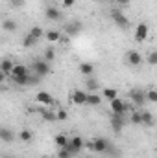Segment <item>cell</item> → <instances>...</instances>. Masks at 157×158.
<instances>
[{
	"instance_id": "1",
	"label": "cell",
	"mask_w": 157,
	"mask_h": 158,
	"mask_svg": "<svg viewBox=\"0 0 157 158\" xmlns=\"http://www.w3.org/2000/svg\"><path fill=\"white\" fill-rule=\"evenodd\" d=\"M32 72L37 74V76H41V77L48 76V74H50V63L44 61V59H37V61H34V63H32Z\"/></svg>"
},
{
	"instance_id": "17",
	"label": "cell",
	"mask_w": 157,
	"mask_h": 158,
	"mask_svg": "<svg viewBox=\"0 0 157 158\" xmlns=\"http://www.w3.org/2000/svg\"><path fill=\"white\" fill-rule=\"evenodd\" d=\"M44 39L48 40V42H59V39H61V33H59L57 30H48V31L44 33Z\"/></svg>"
},
{
	"instance_id": "2",
	"label": "cell",
	"mask_w": 157,
	"mask_h": 158,
	"mask_svg": "<svg viewBox=\"0 0 157 158\" xmlns=\"http://www.w3.org/2000/svg\"><path fill=\"white\" fill-rule=\"evenodd\" d=\"M148 33H150V26L146 24V22H139L137 26H135V40L137 42H144V40L148 39Z\"/></svg>"
},
{
	"instance_id": "3",
	"label": "cell",
	"mask_w": 157,
	"mask_h": 158,
	"mask_svg": "<svg viewBox=\"0 0 157 158\" xmlns=\"http://www.w3.org/2000/svg\"><path fill=\"white\" fill-rule=\"evenodd\" d=\"M129 109H131V105H128V103H124V101H122V99H113V101H111V112H113V114H118V116H124V114H126V112H128V110H129Z\"/></svg>"
},
{
	"instance_id": "31",
	"label": "cell",
	"mask_w": 157,
	"mask_h": 158,
	"mask_svg": "<svg viewBox=\"0 0 157 158\" xmlns=\"http://www.w3.org/2000/svg\"><path fill=\"white\" fill-rule=\"evenodd\" d=\"M85 85H87V90H89V92H94V90H98V83H96L92 77L87 79V83H85Z\"/></svg>"
},
{
	"instance_id": "16",
	"label": "cell",
	"mask_w": 157,
	"mask_h": 158,
	"mask_svg": "<svg viewBox=\"0 0 157 158\" xmlns=\"http://www.w3.org/2000/svg\"><path fill=\"white\" fill-rule=\"evenodd\" d=\"M100 103H102V96H98V94H94V92H87V105L98 107Z\"/></svg>"
},
{
	"instance_id": "25",
	"label": "cell",
	"mask_w": 157,
	"mask_h": 158,
	"mask_svg": "<svg viewBox=\"0 0 157 158\" xmlns=\"http://www.w3.org/2000/svg\"><path fill=\"white\" fill-rule=\"evenodd\" d=\"M13 83L19 85V86H26V85H30V74H28V76H20V77H13Z\"/></svg>"
},
{
	"instance_id": "35",
	"label": "cell",
	"mask_w": 157,
	"mask_h": 158,
	"mask_svg": "<svg viewBox=\"0 0 157 158\" xmlns=\"http://www.w3.org/2000/svg\"><path fill=\"white\" fill-rule=\"evenodd\" d=\"M41 114H43V118L46 119V121H56V114H52V112H48V110H43V112H41Z\"/></svg>"
},
{
	"instance_id": "8",
	"label": "cell",
	"mask_w": 157,
	"mask_h": 158,
	"mask_svg": "<svg viewBox=\"0 0 157 158\" xmlns=\"http://www.w3.org/2000/svg\"><path fill=\"white\" fill-rule=\"evenodd\" d=\"M70 101L74 105H87V92L85 90H74L70 94Z\"/></svg>"
},
{
	"instance_id": "12",
	"label": "cell",
	"mask_w": 157,
	"mask_h": 158,
	"mask_svg": "<svg viewBox=\"0 0 157 158\" xmlns=\"http://www.w3.org/2000/svg\"><path fill=\"white\" fill-rule=\"evenodd\" d=\"M30 74V70H28V66L26 64H19V63H15V68H13V72H11V76L9 77H20V76H28Z\"/></svg>"
},
{
	"instance_id": "40",
	"label": "cell",
	"mask_w": 157,
	"mask_h": 158,
	"mask_svg": "<svg viewBox=\"0 0 157 158\" xmlns=\"http://www.w3.org/2000/svg\"><path fill=\"white\" fill-rule=\"evenodd\" d=\"M2 158H15V156H7V155H6V156H2Z\"/></svg>"
},
{
	"instance_id": "15",
	"label": "cell",
	"mask_w": 157,
	"mask_h": 158,
	"mask_svg": "<svg viewBox=\"0 0 157 158\" xmlns=\"http://www.w3.org/2000/svg\"><path fill=\"white\" fill-rule=\"evenodd\" d=\"M44 15H46V19H48V20H59V19H61L59 9H57V7H54V6H48V7H46V11H44Z\"/></svg>"
},
{
	"instance_id": "9",
	"label": "cell",
	"mask_w": 157,
	"mask_h": 158,
	"mask_svg": "<svg viewBox=\"0 0 157 158\" xmlns=\"http://www.w3.org/2000/svg\"><path fill=\"white\" fill-rule=\"evenodd\" d=\"M83 147H85V143H83V138H81V136H74V138H70V142H69V149L72 151V155H78Z\"/></svg>"
},
{
	"instance_id": "42",
	"label": "cell",
	"mask_w": 157,
	"mask_h": 158,
	"mask_svg": "<svg viewBox=\"0 0 157 158\" xmlns=\"http://www.w3.org/2000/svg\"><path fill=\"white\" fill-rule=\"evenodd\" d=\"M155 155H157V149H155Z\"/></svg>"
},
{
	"instance_id": "6",
	"label": "cell",
	"mask_w": 157,
	"mask_h": 158,
	"mask_svg": "<svg viewBox=\"0 0 157 158\" xmlns=\"http://www.w3.org/2000/svg\"><path fill=\"white\" fill-rule=\"evenodd\" d=\"M129 99H131V103L135 107H142L148 101L146 99V92H142V90H131L129 92Z\"/></svg>"
},
{
	"instance_id": "33",
	"label": "cell",
	"mask_w": 157,
	"mask_h": 158,
	"mask_svg": "<svg viewBox=\"0 0 157 158\" xmlns=\"http://www.w3.org/2000/svg\"><path fill=\"white\" fill-rule=\"evenodd\" d=\"M146 99L150 103H157V90H146Z\"/></svg>"
},
{
	"instance_id": "7",
	"label": "cell",
	"mask_w": 157,
	"mask_h": 158,
	"mask_svg": "<svg viewBox=\"0 0 157 158\" xmlns=\"http://www.w3.org/2000/svg\"><path fill=\"white\" fill-rule=\"evenodd\" d=\"M35 101L41 103V105H44V107H52V105H54V98H52V94L46 92V90H43V92H39V94L35 96Z\"/></svg>"
},
{
	"instance_id": "23",
	"label": "cell",
	"mask_w": 157,
	"mask_h": 158,
	"mask_svg": "<svg viewBox=\"0 0 157 158\" xmlns=\"http://www.w3.org/2000/svg\"><path fill=\"white\" fill-rule=\"evenodd\" d=\"M28 33H30L32 37H35L37 40H39L41 37H44V31H43V28H41V26H34V28H32Z\"/></svg>"
},
{
	"instance_id": "26",
	"label": "cell",
	"mask_w": 157,
	"mask_h": 158,
	"mask_svg": "<svg viewBox=\"0 0 157 158\" xmlns=\"http://www.w3.org/2000/svg\"><path fill=\"white\" fill-rule=\"evenodd\" d=\"M142 125H154V116H152V112H148V110H142Z\"/></svg>"
},
{
	"instance_id": "19",
	"label": "cell",
	"mask_w": 157,
	"mask_h": 158,
	"mask_svg": "<svg viewBox=\"0 0 157 158\" xmlns=\"http://www.w3.org/2000/svg\"><path fill=\"white\" fill-rule=\"evenodd\" d=\"M54 142H56V145L61 149V147H67V145H69L70 138H67L65 134H56V136H54Z\"/></svg>"
},
{
	"instance_id": "14",
	"label": "cell",
	"mask_w": 157,
	"mask_h": 158,
	"mask_svg": "<svg viewBox=\"0 0 157 158\" xmlns=\"http://www.w3.org/2000/svg\"><path fill=\"white\" fill-rule=\"evenodd\" d=\"M13 68H15V63H13L11 59H4V61L0 63V70H2V74H4L6 77H7V76H11Z\"/></svg>"
},
{
	"instance_id": "13",
	"label": "cell",
	"mask_w": 157,
	"mask_h": 158,
	"mask_svg": "<svg viewBox=\"0 0 157 158\" xmlns=\"http://www.w3.org/2000/svg\"><path fill=\"white\" fill-rule=\"evenodd\" d=\"M128 63H129L131 66H141V64H142V55L133 50V52L128 53Z\"/></svg>"
},
{
	"instance_id": "27",
	"label": "cell",
	"mask_w": 157,
	"mask_h": 158,
	"mask_svg": "<svg viewBox=\"0 0 157 158\" xmlns=\"http://www.w3.org/2000/svg\"><path fill=\"white\" fill-rule=\"evenodd\" d=\"M43 59H44V61H48V63H52V61L56 59V52H54V48H46V50H44Z\"/></svg>"
},
{
	"instance_id": "30",
	"label": "cell",
	"mask_w": 157,
	"mask_h": 158,
	"mask_svg": "<svg viewBox=\"0 0 157 158\" xmlns=\"http://www.w3.org/2000/svg\"><path fill=\"white\" fill-rule=\"evenodd\" d=\"M131 123L133 125H142V112H131Z\"/></svg>"
},
{
	"instance_id": "21",
	"label": "cell",
	"mask_w": 157,
	"mask_h": 158,
	"mask_svg": "<svg viewBox=\"0 0 157 158\" xmlns=\"http://www.w3.org/2000/svg\"><path fill=\"white\" fill-rule=\"evenodd\" d=\"M104 98L105 99H109V101H113V99H117L118 98V90L117 88H104Z\"/></svg>"
},
{
	"instance_id": "28",
	"label": "cell",
	"mask_w": 157,
	"mask_h": 158,
	"mask_svg": "<svg viewBox=\"0 0 157 158\" xmlns=\"http://www.w3.org/2000/svg\"><path fill=\"white\" fill-rule=\"evenodd\" d=\"M74 155H72V151L69 149V145L67 147H61L59 149V153H57V158H72Z\"/></svg>"
},
{
	"instance_id": "29",
	"label": "cell",
	"mask_w": 157,
	"mask_h": 158,
	"mask_svg": "<svg viewBox=\"0 0 157 158\" xmlns=\"http://www.w3.org/2000/svg\"><path fill=\"white\" fill-rule=\"evenodd\" d=\"M146 61H148V64H150V66H157V50H154V52H150V53H148Z\"/></svg>"
},
{
	"instance_id": "4",
	"label": "cell",
	"mask_w": 157,
	"mask_h": 158,
	"mask_svg": "<svg viewBox=\"0 0 157 158\" xmlns=\"http://www.w3.org/2000/svg\"><path fill=\"white\" fill-rule=\"evenodd\" d=\"M81 30H83V22L78 20V19H74V20H70V22H67V24H65V33H67V35H70V37L78 35Z\"/></svg>"
},
{
	"instance_id": "10",
	"label": "cell",
	"mask_w": 157,
	"mask_h": 158,
	"mask_svg": "<svg viewBox=\"0 0 157 158\" xmlns=\"http://www.w3.org/2000/svg\"><path fill=\"white\" fill-rule=\"evenodd\" d=\"M124 116H118V114H113L111 116V129H113V132L115 134H118L122 129H124Z\"/></svg>"
},
{
	"instance_id": "32",
	"label": "cell",
	"mask_w": 157,
	"mask_h": 158,
	"mask_svg": "<svg viewBox=\"0 0 157 158\" xmlns=\"http://www.w3.org/2000/svg\"><path fill=\"white\" fill-rule=\"evenodd\" d=\"M19 138H20L22 142H30V140H32V132H30L28 129H24V131L19 132Z\"/></svg>"
},
{
	"instance_id": "36",
	"label": "cell",
	"mask_w": 157,
	"mask_h": 158,
	"mask_svg": "<svg viewBox=\"0 0 157 158\" xmlns=\"http://www.w3.org/2000/svg\"><path fill=\"white\" fill-rule=\"evenodd\" d=\"M67 116H69V114H67V110H63V109H59V110L56 112V118L59 119V121H63V119H67Z\"/></svg>"
},
{
	"instance_id": "41",
	"label": "cell",
	"mask_w": 157,
	"mask_h": 158,
	"mask_svg": "<svg viewBox=\"0 0 157 158\" xmlns=\"http://www.w3.org/2000/svg\"><path fill=\"white\" fill-rule=\"evenodd\" d=\"M81 158H92V156H89V155H87V156H81Z\"/></svg>"
},
{
	"instance_id": "39",
	"label": "cell",
	"mask_w": 157,
	"mask_h": 158,
	"mask_svg": "<svg viewBox=\"0 0 157 158\" xmlns=\"http://www.w3.org/2000/svg\"><path fill=\"white\" fill-rule=\"evenodd\" d=\"M115 2H117L118 6H129V2H131V0H115Z\"/></svg>"
},
{
	"instance_id": "18",
	"label": "cell",
	"mask_w": 157,
	"mask_h": 158,
	"mask_svg": "<svg viewBox=\"0 0 157 158\" xmlns=\"http://www.w3.org/2000/svg\"><path fill=\"white\" fill-rule=\"evenodd\" d=\"M0 138H2V142H6V143H9V142H13V138H15V134L9 131V129H6V127H2L0 129Z\"/></svg>"
},
{
	"instance_id": "24",
	"label": "cell",
	"mask_w": 157,
	"mask_h": 158,
	"mask_svg": "<svg viewBox=\"0 0 157 158\" xmlns=\"http://www.w3.org/2000/svg\"><path fill=\"white\" fill-rule=\"evenodd\" d=\"M35 44H37V39H35V37H32L30 33L22 39V46H24V48H32V46H35Z\"/></svg>"
},
{
	"instance_id": "38",
	"label": "cell",
	"mask_w": 157,
	"mask_h": 158,
	"mask_svg": "<svg viewBox=\"0 0 157 158\" xmlns=\"http://www.w3.org/2000/svg\"><path fill=\"white\" fill-rule=\"evenodd\" d=\"M76 4V0H63V7H72Z\"/></svg>"
},
{
	"instance_id": "37",
	"label": "cell",
	"mask_w": 157,
	"mask_h": 158,
	"mask_svg": "<svg viewBox=\"0 0 157 158\" xmlns=\"http://www.w3.org/2000/svg\"><path fill=\"white\" fill-rule=\"evenodd\" d=\"M24 0H11V7H22Z\"/></svg>"
},
{
	"instance_id": "22",
	"label": "cell",
	"mask_w": 157,
	"mask_h": 158,
	"mask_svg": "<svg viewBox=\"0 0 157 158\" xmlns=\"http://www.w3.org/2000/svg\"><path fill=\"white\" fill-rule=\"evenodd\" d=\"M2 28H4L6 31H15V30H17V22L11 20V19H6V20L2 22Z\"/></svg>"
},
{
	"instance_id": "20",
	"label": "cell",
	"mask_w": 157,
	"mask_h": 158,
	"mask_svg": "<svg viewBox=\"0 0 157 158\" xmlns=\"http://www.w3.org/2000/svg\"><path fill=\"white\" fill-rule=\"evenodd\" d=\"M79 72H81L83 76L91 77V76H92V72H94V66H92L91 63H81V64H79Z\"/></svg>"
},
{
	"instance_id": "34",
	"label": "cell",
	"mask_w": 157,
	"mask_h": 158,
	"mask_svg": "<svg viewBox=\"0 0 157 158\" xmlns=\"http://www.w3.org/2000/svg\"><path fill=\"white\" fill-rule=\"evenodd\" d=\"M39 83H41V76L30 74V86H35V85H39Z\"/></svg>"
},
{
	"instance_id": "11",
	"label": "cell",
	"mask_w": 157,
	"mask_h": 158,
	"mask_svg": "<svg viewBox=\"0 0 157 158\" xmlns=\"http://www.w3.org/2000/svg\"><path fill=\"white\" fill-rule=\"evenodd\" d=\"M109 142L105 140V138H94V153H107V149H109Z\"/></svg>"
},
{
	"instance_id": "5",
	"label": "cell",
	"mask_w": 157,
	"mask_h": 158,
	"mask_svg": "<svg viewBox=\"0 0 157 158\" xmlns=\"http://www.w3.org/2000/svg\"><path fill=\"white\" fill-rule=\"evenodd\" d=\"M111 17H113V22L117 24L118 28H122V30H128V28H129V20H128V17H126L122 11H118V9H113Z\"/></svg>"
}]
</instances>
